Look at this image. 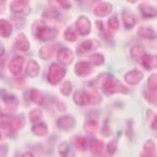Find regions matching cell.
Wrapping results in <instances>:
<instances>
[{"mask_svg": "<svg viewBox=\"0 0 157 157\" xmlns=\"http://www.w3.org/2000/svg\"><path fill=\"white\" fill-rule=\"evenodd\" d=\"M75 71L78 76L83 77V76H87L88 74L91 73L92 67L88 63L79 62L75 66Z\"/></svg>", "mask_w": 157, "mask_h": 157, "instance_id": "cell-22", "label": "cell"}, {"mask_svg": "<svg viewBox=\"0 0 157 157\" xmlns=\"http://www.w3.org/2000/svg\"><path fill=\"white\" fill-rule=\"evenodd\" d=\"M65 75H66L65 68L59 64L53 63L49 67V71L48 74V81L52 85H56L62 80Z\"/></svg>", "mask_w": 157, "mask_h": 157, "instance_id": "cell-3", "label": "cell"}, {"mask_svg": "<svg viewBox=\"0 0 157 157\" xmlns=\"http://www.w3.org/2000/svg\"><path fill=\"white\" fill-rule=\"evenodd\" d=\"M138 35L142 38L145 39H155L156 37V34L150 26H140L138 30Z\"/></svg>", "mask_w": 157, "mask_h": 157, "instance_id": "cell-20", "label": "cell"}, {"mask_svg": "<svg viewBox=\"0 0 157 157\" xmlns=\"http://www.w3.org/2000/svg\"><path fill=\"white\" fill-rule=\"evenodd\" d=\"M0 114H1V109H0Z\"/></svg>", "mask_w": 157, "mask_h": 157, "instance_id": "cell-50", "label": "cell"}, {"mask_svg": "<svg viewBox=\"0 0 157 157\" xmlns=\"http://www.w3.org/2000/svg\"><path fill=\"white\" fill-rule=\"evenodd\" d=\"M89 97H90V103L92 105H96L100 102V96L96 93L89 94Z\"/></svg>", "mask_w": 157, "mask_h": 157, "instance_id": "cell-41", "label": "cell"}, {"mask_svg": "<svg viewBox=\"0 0 157 157\" xmlns=\"http://www.w3.org/2000/svg\"><path fill=\"white\" fill-rule=\"evenodd\" d=\"M102 134L103 136H109L110 134V130L109 128H104L102 130Z\"/></svg>", "mask_w": 157, "mask_h": 157, "instance_id": "cell-44", "label": "cell"}, {"mask_svg": "<svg viewBox=\"0 0 157 157\" xmlns=\"http://www.w3.org/2000/svg\"><path fill=\"white\" fill-rule=\"evenodd\" d=\"M56 3L60 8H62L64 10H68L71 7V4L69 0H55Z\"/></svg>", "mask_w": 157, "mask_h": 157, "instance_id": "cell-40", "label": "cell"}, {"mask_svg": "<svg viewBox=\"0 0 157 157\" xmlns=\"http://www.w3.org/2000/svg\"><path fill=\"white\" fill-rule=\"evenodd\" d=\"M32 132L37 136H45L48 133L47 125L44 122L37 123L32 128Z\"/></svg>", "mask_w": 157, "mask_h": 157, "instance_id": "cell-28", "label": "cell"}, {"mask_svg": "<svg viewBox=\"0 0 157 157\" xmlns=\"http://www.w3.org/2000/svg\"><path fill=\"white\" fill-rule=\"evenodd\" d=\"M146 55L145 49L142 45H135L131 49V56L133 59L137 61H141L143 57Z\"/></svg>", "mask_w": 157, "mask_h": 157, "instance_id": "cell-24", "label": "cell"}, {"mask_svg": "<svg viewBox=\"0 0 157 157\" xmlns=\"http://www.w3.org/2000/svg\"><path fill=\"white\" fill-rule=\"evenodd\" d=\"M140 62L144 66V68H145L148 71L155 69V68H157V56L147 55L146 54L143 57Z\"/></svg>", "mask_w": 157, "mask_h": 157, "instance_id": "cell-17", "label": "cell"}, {"mask_svg": "<svg viewBox=\"0 0 157 157\" xmlns=\"http://www.w3.org/2000/svg\"><path fill=\"white\" fill-rule=\"evenodd\" d=\"M112 4L107 2H102L96 5V7L94 10V14L98 17H105L108 15H110L112 11Z\"/></svg>", "mask_w": 157, "mask_h": 157, "instance_id": "cell-8", "label": "cell"}, {"mask_svg": "<svg viewBox=\"0 0 157 157\" xmlns=\"http://www.w3.org/2000/svg\"><path fill=\"white\" fill-rule=\"evenodd\" d=\"M24 118L21 117H17L13 118L12 120L10 121V122L9 123V128H10V130L12 132H15L18 130H20L21 128L24 126Z\"/></svg>", "mask_w": 157, "mask_h": 157, "instance_id": "cell-25", "label": "cell"}, {"mask_svg": "<svg viewBox=\"0 0 157 157\" xmlns=\"http://www.w3.org/2000/svg\"><path fill=\"white\" fill-rule=\"evenodd\" d=\"M5 4V0H0V6L4 5Z\"/></svg>", "mask_w": 157, "mask_h": 157, "instance_id": "cell-48", "label": "cell"}, {"mask_svg": "<svg viewBox=\"0 0 157 157\" xmlns=\"http://www.w3.org/2000/svg\"><path fill=\"white\" fill-rule=\"evenodd\" d=\"M64 37L66 40L69 41V42H75L77 39V33L71 27L66 28L65 33H64Z\"/></svg>", "mask_w": 157, "mask_h": 157, "instance_id": "cell-33", "label": "cell"}, {"mask_svg": "<svg viewBox=\"0 0 157 157\" xmlns=\"http://www.w3.org/2000/svg\"><path fill=\"white\" fill-rule=\"evenodd\" d=\"M0 97L1 99L6 103V105L8 106V109L10 110H15L17 106V101L15 96H13L10 94H9L5 90H0Z\"/></svg>", "mask_w": 157, "mask_h": 157, "instance_id": "cell-16", "label": "cell"}, {"mask_svg": "<svg viewBox=\"0 0 157 157\" xmlns=\"http://www.w3.org/2000/svg\"><path fill=\"white\" fill-rule=\"evenodd\" d=\"M12 33V26L5 19H0V37L7 38Z\"/></svg>", "mask_w": 157, "mask_h": 157, "instance_id": "cell-21", "label": "cell"}, {"mask_svg": "<svg viewBox=\"0 0 157 157\" xmlns=\"http://www.w3.org/2000/svg\"><path fill=\"white\" fill-rule=\"evenodd\" d=\"M29 98L33 103L38 105H44L45 103L44 95L37 89H32L29 93Z\"/></svg>", "mask_w": 157, "mask_h": 157, "instance_id": "cell-23", "label": "cell"}, {"mask_svg": "<svg viewBox=\"0 0 157 157\" xmlns=\"http://www.w3.org/2000/svg\"><path fill=\"white\" fill-rule=\"evenodd\" d=\"M59 153L62 157H75V153L70 146L69 144L64 142L59 144Z\"/></svg>", "mask_w": 157, "mask_h": 157, "instance_id": "cell-26", "label": "cell"}, {"mask_svg": "<svg viewBox=\"0 0 157 157\" xmlns=\"http://www.w3.org/2000/svg\"><path fill=\"white\" fill-rule=\"evenodd\" d=\"M24 1H27V0H24Z\"/></svg>", "mask_w": 157, "mask_h": 157, "instance_id": "cell-51", "label": "cell"}, {"mask_svg": "<svg viewBox=\"0 0 157 157\" xmlns=\"http://www.w3.org/2000/svg\"><path fill=\"white\" fill-rule=\"evenodd\" d=\"M148 88L151 94L157 96V74H153L149 77Z\"/></svg>", "mask_w": 157, "mask_h": 157, "instance_id": "cell-31", "label": "cell"}, {"mask_svg": "<svg viewBox=\"0 0 157 157\" xmlns=\"http://www.w3.org/2000/svg\"><path fill=\"white\" fill-rule=\"evenodd\" d=\"M75 26L78 33L82 36H87L91 32V22L85 15H81L77 19Z\"/></svg>", "mask_w": 157, "mask_h": 157, "instance_id": "cell-5", "label": "cell"}, {"mask_svg": "<svg viewBox=\"0 0 157 157\" xmlns=\"http://www.w3.org/2000/svg\"><path fill=\"white\" fill-rule=\"evenodd\" d=\"M4 45L2 44V43L0 42V56H2V55H4Z\"/></svg>", "mask_w": 157, "mask_h": 157, "instance_id": "cell-45", "label": "cell"}, {"mask_svg": "<svg viewBox=\"0 0 157 157\" xmlns=\"http://www.w3.org/2000/svg\"><path fill=\"white\" fill-rule=\"evenodd\" d=\"M73 100L74 102L77 105L80 106L86 105L90 103V97L89 94L83 90H78L73 95Z\"/></svg>", "mask_w": 157, "mask_h": 157, "instance_id": "cell-14", "label": "cell"}, {"mask_svg": "<svg viewBox=\"0 0 157 157\" xmlns=\"http://www.w3.org/2000/svg\"><path fill=\"white\" fill-rule=\"evenodd\" d=\"M121 18L126 29H132L136 25V18L131 11L125 10L122 11Z\"/></svg>", "mask_w": 157, "mask_h": 157, "instance_id": "cell-13", "label": "cell"}, {"mask_svg": "<svg viewBox=\"0 0 157 157\" xmlns=\"http://www.w3.org/2000/svg\"><path fill=\"white\" fill-rule=\"evenodd\" d=\"M151 128L153 130H157V115L154 117L152 123H151Z\"/></svg>", "mask_w": 157, "mask_h": 157, "instance_id": "cell-42", "label": "cell"}, {"mask_svg": "<svg viewBox=\"0 0 157 157\" xmlns=\"http://www.w3.org/2000/svg\"><path fill=\"white\" fill-rule=\"evenodd\" d=\"M57 46L54 44H48L45 45L43 48H41L40 51H39V56L44 59H48L51 58L53 55L56 51Z\"/></svg>", "mask_w": 157, "mask_h": 157, "instance_id": "cell-18", "label": "cell"}, {"mask_svg": "<svg viewBox=\"0 0 157 157\" xmlns=\"http://www.w3.org/2000/svg\"><path fill=\"white\" fill-rule=\"evenodd\" d=\"M144 77V74L139 70H132L126 73L124 77L125 81L130 85H137Z\"/></svg>", "mask_w": 157, "mask_h": 157, "instance_id": "cell-10", "label": "cell"}, {"mask_svg": "<svg viewBox=\"0 0 157 157\" xmlns=\"http://www.w3.org/2000/svg\"><path fill=\"white\" fill-rule=\"evenodd\" d=\"M24 62H25V59L21 56H16L14 59H12L9 66L11 73L14 76H18L21 73Z\"/></svg>", "mask_w": 157, "mask_h": 157, "instance_id": "cell-6", "label": "cell"}, {"mask_svg": "<svg viewBox=\"0 0 157 157\" xmlns=\"http://www.w3.org/2000/svg\"><path fill=\"white\" fill-rule=\"evenodd\" d=\"M21 157H35V156H34L32 153H30V152H26V153H24L23 155H22Z\"/></svg>", "mask_w": 157, "mask_h": 157, "instance_id": "cell-46", "label": "cell"}, {"mask_svg": "<svg viewBox=\"0 0 157 157\" xmlns=\"http://www.w3.org/2000/svg\"><path fill=\"white\" fill-rule=\"evenodd\" d=\"M59 16V13L57 10L55 9H47L43 12V17L44 19H48V20H54V19H57Z\"/></svg>", "mask_w": 157, "mask_h": 157, "instance_id": "cell-32", "label": "cell"}, {"mask_svg": "<svg viewBox=\"0 0 157 157\" xmlns=\"http://www.w3.org/2000/svg\"><path fill=\"white\" fill-rule=\"evenodd\" d=\"M39 66L36 61L30 60L26 66V74L30 77H36L39 73Z\"/></svg>", "mask_w": 157, "mask_h": 157, "instance_id": "cell-27", "label": "cell"}, {"mask_svg": "<svg viewBox=\"0 0 157 157\" xmlns=\"http://www.w3.org/2000/svg\"><path fill=\"white\" fill-rule=\"evenodd\" d=\"M75 124H76L75 119L70 116H64V117H59L57 121L58 128L64 131H68V130L72 129L75 127Z\"/></svg>", "mask_w": 157, "mask_h": 157, "instance_id": "cell-9", "label": "cell"}, {"mask_svg": "<svg viewBox=\"0 0 157 157\" xmlns=\"http://www.w3.org/2000/svg\"><path fill=\"white\" fill-rule=\"evenodd\" d=\"M29 117L32 122H37L43 117V113L40 110L35 109V110H33L30 112Z\"/></svg>", "mask_w": 157, "mask_h": 157, "instance_id": "cell-36", "label": "cell"}, {"mask_svg": "<svg viewBox=\"0 0 157 157\" xmlns=\"http://www.w3.org/2000/svg\"><path fill=\"white\" fill-rule=\"evenodd\" d=\"M104 143L100 140H92L90 142V150L93 154L99 155L103 151Z\"/></svg>", "mask_w": 157, "mask_h": 157, "instance_id": "cell-30", "label": "cell"}, {"mask_svg": "<svg viewBox=\"0 0 157 157\" xmlns=\"http://www.w3.org/2000/svg\"><path fill=\"white\" fill-rule=\"evenodd\" d=\"M75 145L79 150H85L87 146L86 139L82 137H77V139H75Z\"/></svg>", "mask_w": 157, "mask_h": 157, "instance_id": "cell-37", "label": "cell"}, {"mask_svg": "<svg viewBox=\"0 0 157 157\" xmlns=\"http://www.w3.org/2000/svg\"><path fill=\"white\" fill-rule=\"evenodd\" d=\"M100 46L98 41L94 40V39H89V40H86L82 42V44L78 46L77 48V53L78 54H84L87 52L95 49L97 48H99Z\"/></svg>", "mask_w": 157, "mask_h": 157, "instance_id": "cell-11", "label": "cell"}, {"mask_svg": "<svg viewBox=\"0 0 157 157\" xmlns=\"http://www.w3.org/2000/svg\"><path fill=\"white\" fill-rule=\"evenodd\" d=\"M15 47L20 51H27L30 48L29 41L24 33H19L15 39Z\"/></svg>", "mask_w": 157, "mask_h": 157, "instance_id": "cell-12", "label": "cell"}, {"mask_svg": "<svg viewBox=\"0 0 157 157\" xmlns=\"http://www.w3.org/2000/svg\"><path fill=\"white\" fill-rule=\"evenodd\" d=\"M139 11L144 18H155L157 16V10L150 4H141L139 5Z\"/></svg>", "mask_w": 157, "mask_h": 157, "instance_id": "cell-15", "label": "cell"}, {"mask_svg": "<svg viewBox=\"0 0 157 157\" xmlns=\"http://www.w3.org/2000/svg\"><path fill=\"white\" fill-rule=\"evenodd\" d=\"M84 129L89 134H94L98 130V121L94 119H89L86 121L84 124Z\"/></svg>", "mask_w": 157, "mask_h": 157, "instance_id": "cell-29", "label": "cell"}, {"mask_svg": "<svg viewBox=\"0 0 157 157\" xmlns=\"http://www.w3.org/2000/svg\"><path fill=\"white\" fill-rule=\"evenodd\" d=\"M96 26L97 28L100 31H103L104 30V25H103V22L101 21H96Z\"/></svg>", "mask_w": 157, "mask_h": 157, "instance_id": "cell-43", "label": "cell"}, {"mask_svg": "<svg viewBox=\"0 0 157 157\" xmlns=\"http://www.w3.org/2000/svg\"><path fill=\"white\" fill-rule=\"evenodd\" d=\"M58 61L62 65H70L73 61L74 55L69 48H60L57 54Z\"/></svg>", "mask_w": 157, "mask_h": 157, "instance_id": "cell-7", "label": "cell"}, {"mask_svg": "<svg viewBox=\"0 0 157 157\" xmlns=\"http://www.w3.org/2000/svg\"><path fill=\"white\" fill-rule=\"evenodd\" d=\"M108 27L112 32H116V31L118 30V28H119V21H118L117 15H113L108 20Z\"/></svg>", "mask_w": 157, "mask_h": 157, "instance_id": "cell-34", "label": "cell"}, {"mask_svg": "<svg viewBox=\"0 0 157 157\" xmlns=\"http://www.w3.org/2000/svg\"><path fill=\"white\" fill-rule=\"evenodd\" d=\"M89 61L93 65H96V66L99 65V66H100V65H102L103 63H104L105 59L103 57V55H100V54H94V55L90 56Z\"/></svg>", "mask_w": 157, "mask_h": 157, "instance_id": "cell-35", "label": "cell"}, {"mask_svg": "<svg viewBox=\"0 0 157 157\" xmlns=\"http://www.w3.org/2000/svg\"><path fill=\"white\" fill-rule=\"evenodd\" d=\"M0 139H1V133H0Z\"/></svg>", "mask_w": 157, "mask_h": 157, "instance_id": "cell-49", "label": "cell"}, {"mask_svg": "<svg viewBox=\"0 0 157 157\" xmlns=\"http://www.w3.org/2000/svg\"><path fill=\"white\" fill-rule=\"evenodd\" d=\"M155 144L152 140H147L144 144L143 152L140 157H155Z\"/></svg>", "mask_w": 157, "mask_h": 157, "instance_id": "cell-19", "label": "cell"}, {"mask_svg": "<svg viewBox=\"0 0 157 157\" xmlns=\"http://www.w3.org/2000/svg\"><path fill=\"white\" fill-rule=\"evenodd\" d=\"M33 34L41 41H49L58 35V31L54 27L48 26L43 21H36L33 25Z\"/></svg>", "mask_w": 157, "mask_h": 157, "instance_id": "cell-1", "label": "cell"}, {"mask_svg": "<svg viewBox=\"0 0 157 157\" xmlns=\"http://www.w3.org/2000/svg\"><path fill=\"white\" fill-rule=\"evenodd\" d=\"M126 1H128V3H131V4H135V3H137L138 0H126Z\"/></svg>", "mask_w": 157, "mask_h": 157, "instance_id": "cell-47", "label": "cell"}, {"mask_svg": "<svg viewBox=\"0 0 157 157\" xmlns=\"http://www.w3.org/2000/svg\"><path fill=\"white\" fill-rule=\"evenodd\" d=\"M71 90H72V86H71V83L70 82H65L60 86V91L63 94L66 95V96L70 95V94L71 93Z\"/></svg>", "mask_w": 157, "mask_h": 157, "instance_id": "cell-38", "label": "cell"}, {"mask_svg": "<svg viewBox=\"0 0 157 157\" xmlns=\"http://www.w3.org/2000/svg\"><path fill=\"white\" fill-rule=\"evenodd\" d=\"M117 149V141L116 139H114L112 141H110L108 145H107V152L110 155H113Z\"/></svg>", "mask_w": 157, "mask_h": 157, "instance_id": "cell-39", "label": "cell"}, {"mask_svg": "<svg viewBox=\"0 0 157 157\" xmlns=\"http://www.w3.org/2000/svg\"><path fill=\"white\" fill-rule=\"evenodd\" d=\"M10 10L16 15H27L31 13V7L27 1L24 0H15L10 5Z\"/></svg>", "mask_w": 157, "mask_h": 157, "instance_id": "cell-4", "label": "cell"}, {"mask_svg": "<svg viewBox=\"0 0 157 157\" xmlns=\"http://www.w3.org/2000/svg\"><path fill=\"white\" fill-rule=\"evenodd\" d=\"M101 79V86L104 93L106 94H114L117 93L128 94V89L123 86L120 81L116 77H111L110 75H103Z\"/></svg>", "mask_w": 157, "mask_h": 157, "instance_id": "cell-2", "label": "cell"}]
</instances>
